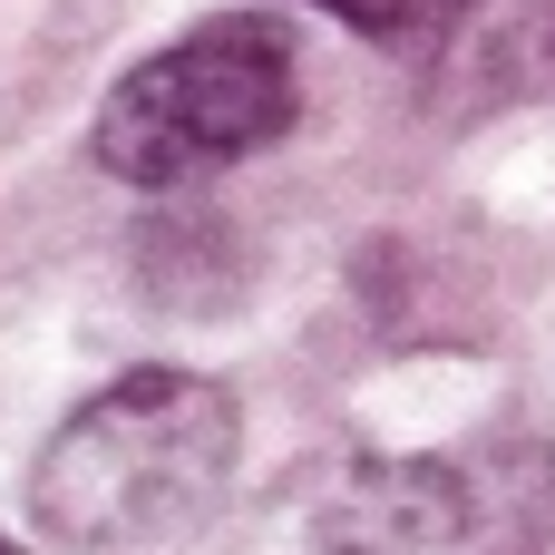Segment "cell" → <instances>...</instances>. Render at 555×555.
<instances>
[{
    "instance_id": "1",
    "label": "cell",
    "mask_w": 555,
    "mask_h": 555,
    "mask_svg": "<svg viewBox=\"0 0 555 555\" xmlns=\"http://www.w3.org/2000/svg\"><path fill=\"white\" fill-rule=\"evenodd\" d=\"M244 410L205 371H127L59 420L29 468V517L68 555H166L234 488Z\"/></svg>"
},
{
    "instance_id": "4",
    "label": "cell",
    "mask_w": 555,
    "mask_h": 555,
    "mask_svg": "<svg viewBox=\"0 0 555 555\" xmlns=\"http://www.w3.org/2000/svg\"><path fill=\"white\" fill-rule=\"evenodd\" d=\"M322 10H341L351 29H400L410 20V0H322Z\"/></svg>"
},
{
    "instance_id": "3",
    "label": "cell",
    "mask_w": 555,
    "mask_h": 555,
    "mask_svg": "<svg viewBox=\"0 0 555 555\" xmlns=\"http://www.w3.org/2000/svg\"><path fill=\"white\" fill-rule=\"evenodd\" d=\"M468 527V488L429 459H380V468H351L341 498L322 507V546L332 555H439L459 546Z\"/></svg>"
},
{
    "instance_id": "2",
    "label": "cell",
    "mask_w": 555,
    "mask_h": 555,
    "mask_svg": "<svg viewBox=\"0 0 555 555\" xmlns=\"http://www.w3.org/2000/svg\"><path fill=\"white\" fill-rule=\"evenodd\" d=\"M293 117H302L293 29L263 20V10H224V20H195L185 39H166L156 59H137L107 88V107L88 127V156L117 185H195V176L273 146Z\"/></svg>"
},
{
    "instance_id": "5",
    "label": "cell",
    "mask_w": 555,
    "mask_h": 555,
    "mask_svg": "<svg viewBox=\"0 0 555 555\" xmlns=\"http://www.w3.org/2000/svg\"><path fill=\"white\" fill-rule=\"evenodd\" d=\"M0 555H20V546H10V537H0Z\"/></svg>"
}]
</instances>
